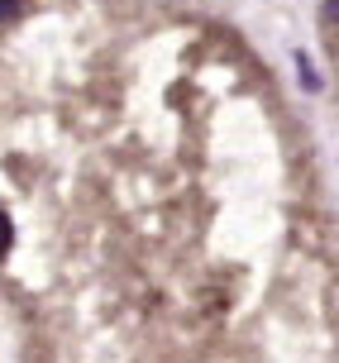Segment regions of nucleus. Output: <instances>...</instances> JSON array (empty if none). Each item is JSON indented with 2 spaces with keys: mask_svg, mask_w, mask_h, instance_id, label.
<instances>
[{
  "mask_svg": "<svg viewBox=\"0 0 339 363\" xmlns=\"http://www.w3.org/2000/svg\"><path fill=\"white\" fill-rule=\"evenodd\" d=\"M10 239H15V230H10V220H5V211H0V258H5V249H10Z\"/></svg>",
  "mask_w": 339,
  "mask_h": 363,
  "instance_id": "f257e3e1",
  "label": "nucleus"
},
{
  "mask_svg": "<svg viewBox=\"0 0 339 363\" xmlns=\"http://www.w3.org/2000/svg\"><path fill=\"white\" fill-rule=\"evenodd\" d=\"M296 67H301V82H306V86H311V91L321 86V82H316V72H311V62H306V57H296Z\"/></svg>",
  "mask_w": 339,
  "mask_h": 363,
  "instance_id": "f03ea898",
  "label": "nucleus"
},
{
  "mask_svg": "<svg viewBox=\"0 0 339 363\" xmlns=\"http://www.w3.org/2000/svg\"><path fill=\"white\" fill-rule=\"evenodd\" d=\"M15 15V0H0V19H10Z\"/></svg>",
  "mask_w": 339,
  "mask_h": 363,
  "instance_id": "7ed1b4c3",
  "label": "nucleus"
},
{
  "mask_svg": "<svg viewBox=\"0 0 339 363\" xmlns=\"http://www.w3.org/2000/svg\"><path fill=\"white\" fill-rule=\"evenodd\" d=\"M325 15H330V19H339V0H330V5H325Z\"/></svg>",
  "mask_w": 339,
  "mask_h": 363,
  "instance_id": "20e7f679",
  "label": "nucleus"
}]
</instances>
